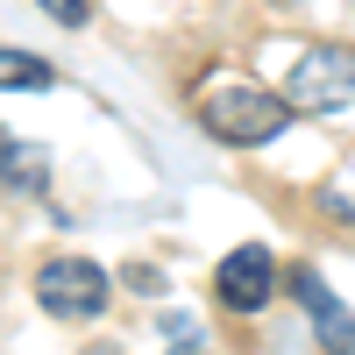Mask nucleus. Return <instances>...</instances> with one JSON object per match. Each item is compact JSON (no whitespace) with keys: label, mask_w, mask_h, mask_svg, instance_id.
<instances>
[{"label":"nucleus","mask_w":355,"mask_h":355,"mask_svg":"<svg viewBox=\"0 0 355 355\" xmlns=\"http://www.w3.org/2000/svg\"><path fill=\"white\" fill-rule=\"evenodd\" d=\"M192 107H199V121H206V135H220V142H234V150H256V142H277L284 128H291V93H263L256 78H234V71H214L192 93Z\"/></svg>","instance_id":"f257e3e1"},{"label":"nucleus","mask_w":355,"mask_h":355,"mask_svg":"<svg viewBox=\"0 0 355 355\" xmlns=\"http://www.w3.org/2000/svg\"><path fill=\"white\" fill-rule=\"evenodd\" d=\"M284 93H291V107H299V114H341V107L355 100V50L313 43L299 64H291Z\"/></svg>","instance_id":"f03ea898"},{"label":"nucleus","mask_w":355,"mask_h":355,"mask_svg":"<svg viewBox=\"0 0 355 355\" xmlns=\"http://www.w3.org/2000/svg\"><path fill=\"white\" fill-rule=\"evenodd\" d=\"M36 306L57 320H93L107 313V270L93 256H50L36 270Z\"/></svg>","instance_id":"7ed1b4c3"},{"label":"nucleus","mask_w":355,"mask_h":355,"mask_svg":"<svg viewBox=\"0 0 355 355\" xmlns=\"http://www.w3.org/2000/svg\"><path fill=\"white\" fill-rule=\"evenodd\" d=\"M270 284H277V263H270V249H227V263H220V277H214V291H220V306L227 313H256V306H270Z\"/></svg>","instance_id":"20e7f679"},{"label":"nucleus","mask_w":355,"mask_h":355,"mask_svg":"<svg viewBox=\"0 0 355 355\" xmlns=\"http://www.w3.org/2000/svg\"><path fill=\"white\" fill-rule=\"evenodd\" d=\"M291 291H299V306L313 313V327H320V341H327V355H355V320H348V306L327 291V277H320L313 263L291 270Z\"/></svg>","instance_id":"39448f33"},{"label":"nucleus","mask_w":355,"mask_h":355,"mask_svg":"<svg viewBox=\"0 0 355 355\" xmlns=\"http://www.w3.org/2000/svg\"><path fill=\"white\" fill-rule=\"evenodd\" d=\"M0 71H8V85H15V93H43V85H57V71L43 64V57H21V50H8V57H0Z\"/></svg>","instance_id":"423d86ee"},{"label":"nucleus","mask_w":355,"mask_h":355,"mask_svg":"<svg viewBox=\"0 0 355 355\" xmlns=\"http://www.w3.org/2000/svg\"><path fill=\"white\" fill-rule=\"evenodd\" d=\"M36 8L50 21H64V28H85V0H36Z\"/></svg>","instance_id":"0eeeda50"}]
</instances>
